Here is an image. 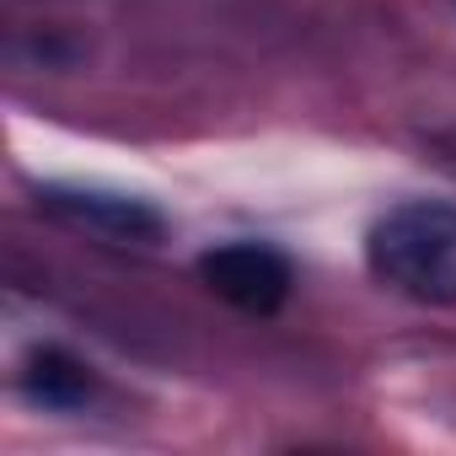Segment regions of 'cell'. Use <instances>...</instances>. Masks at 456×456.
I'll return each mask as SVG.
<instances>
[{"instance_id":"7a4b0ae2","label":"cell","mask_w":456,"mask_h":456,"mask_svg":"<svg viewBox=\"0 0 456 456\" xmlns=\"http://www.w3.org/2000/svg\"><path fill=\"white\" fill-rule=\"evenodd\" d=\"M199 280L237 312H253V317H274L285 301H290V285H296V269L280 248L269 242H225L215 253L199 258Z\"/></svg>"},{"instance_id":"277c9868","label":"cell","mask_w":456,"mask_h":456,"mask_svg":"<svg viewBox=\"0 0 456 456\" xmlns=\"http://www.w3.org/2000/svg\"><path fill=\"white\" fill-rule=\"evenodd\" d=\"M22 387L44 408H81L92 397V365H81L65 349H38L22 370Z\"/></svg>"},{"instance_id":"3957f363","label":"cell","mask_w":456,"mask_h":456,"mask_svg":"<svg viewBox=\"0 0 456 456\" xmlns=\"http://www.w3.org/2000/svg\"><path fill=\"white\" fill-rule=\"evenodd\" d=\"M38 204L49 215H60L76 232H92L102 242H134V248H151L167 237V220L161 209H151L145 199H124V193H97V188H44Z\"/></svg>"},{"instance_id":"6da1fadb","label":"cell","mask_w":456,"mask_h":456,"mask_svg":"<svg viewBox=\"0 0 456 456\" xmlns=\"http://www.w3.org/2000/svg\"><path fill=\"white\" fill-rule=\"evenodd\" d=\"M365 264L387 290L419 306H456V204L451 199L392 204L365 237Z\"/></svg>"}]
</instances>
